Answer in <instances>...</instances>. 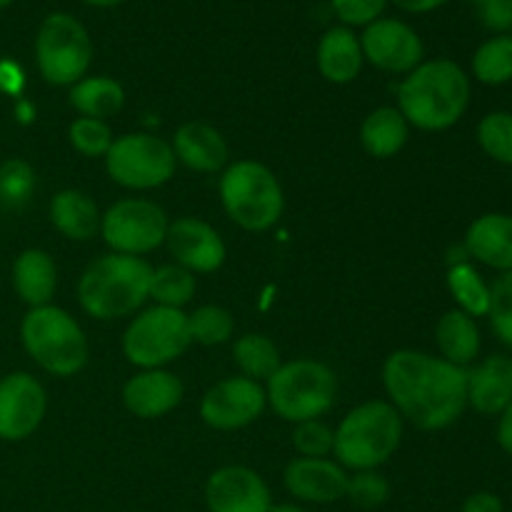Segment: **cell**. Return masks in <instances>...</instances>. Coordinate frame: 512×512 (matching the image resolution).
<instances>
[{
  "mask_svg": "<svg viewBox=\"0 0 512 512\" xmlns=\"http://www.w3.org/2000/svg\"><path fill=\"white\" fill-rule=\"evenodd\" d=\"M478 145L495 163L512 165V113L495 110L478 123Z\"/></svg>",
  "mask_w": 512,
  "mask_h": 512,
  "instance_id": "33",
  "label": "cell"
},
{
  "mask_svg": "<svg viewBox=\"0 0 512 512\" xmlns=\"http://www.w3.org/2000/svg\"><path fill=\"white\" fill-rule=\"evenodd\" d=\"M335 393L338 380L328 365L318 360H293L275 370L265 398L280 418L298 425L328 413L335 403Z\"/></svg>",
  "mask_w": 512,
  "mask_h": 512,
  "instance_id": "7",
  "label": "cell"
},
{
  "mask_svg": "<svg viewBox=\"0 0 512 512\" xmlns=\"http://www.w3.org/2000/svg\"><path fill=\"white\" fill-rule=\"evenodd\" d=\"M150 278L153 268L138 255H103L80 275V308L98 320L125 318L148 300Z\"/></svg>",
  "mask_w": 512,
  "mask_h": 512,
  "instance_id": "3",
  "label": "cell"
},
{
  "mask_svg": "<svg viewBox=\"0 0 512 512\" xmlns=\"http://www.w3.org/2000/svg\"><path fill=\"white\" fill-rule=\"evenodd\" d=\"M13 285L15 293L30 308L50 305V298L58 288V270H55L53 258L45 250L30 248L15 258L13 265Z\"/></svg>",
  "mask_w": 512,
  "mask_h": 512,
  "instance_id": "23",
  "label": "cell"
},
{
  "mask_svg": "<svg viewBox=\"0 0 512 512\" xmlns=\"http://www.w3.org/2000/svg\"><path fill=\"white\" fill-rule=\"evenodd\" d=\"M20 338L30 358L55 378H70L88 363V338L80 325L55 305L30 308L20 325Z\"/></svg>",
  "mask_w": 512,
  "mask_h": 512,
  "instance_id": "5",
  "label": "cell"
},
{
  "mask_svg": "<svg viewBox=\"0 0 512 512\" xmlns=\"http://www.w3.org/2000/svg\"><path fill=\"white\" fill-rule=\"evenodd\" d=\"M410 125L398 108H375L360 128V143L373 158H393L408 143Z\"/></svg>",
  "mask_w": 512,
  "mask_h": 512,
  "instance_id": "26",
  "label": "cell"
},
{
  "mask_svg": "<svg viewBox=\"0 0 512 512\" xmlns=\"http://www.w3.org/2000/svg\"><path fill=\"white\" fill-rule=\"evenodd\" d=\"M478 13L480 23L495 35L512 30V0H468Z\"/></svg>",
  "mask_w": 512,
  "mask_h": 512,
  "instance_id": "40",
  "label": "cell"
},
{
  "mask_svg": "<svg viewBox=\"0 0 512 512\" xmlns=\"http://www.w3.org/2000/svg\"><path fill=\"white\" fill-rule=\"evenodd\" d=\"M448 288L458 310L470 318H485L490 310V285L470 263H458L448 270Z\"/></svg>",
  "mask_w": 512,
  "mask_h": 512,
  "instance_id": "29",
  "label": "cell"
},
{
  "mask_svg": "<svg viewBox=\"0 0 512 512\" xmlns=\"http://www.w3.org/2000/svg\"><path fill=\"white\" fill-rule=\"evenodd\" d=\"M403 438V418L385 400L358 405L335 430L333 453L343 468L375 470L388 463Z\"/></svg>",
  "mask_w": 512,
  "mask_h": 512,
  "instance_id": "4",
  "label": "cell"
},
{
  "mask_svg": "<svg viewBox=\"0 0 512 512\" xmlns=\"http://www.w3.org/2000/svg\"><path fill=\"white\" fill-rule=\"evenodd\" d=\"M220 200L230 220L250 233L273 228L285 208L278 178L255 160H238L225 170L220 178Z\"/></svg>",
  "mask_w": 512,
  "mask_h": 512,
  "instance_id": "6",
  "label": "cell"
},
{
  "mask_svg": "<svg viewBox=\"0 0 512 512\" xmlns=\"http://www.w3.org/2000/svg\"><path fill=\"white\" fill-rule=\"evenodd\" d=\"M512 403V358L493 355L468 373V405L483 415H500Z\"/></svg>",
  "mask_w": 512,
  "mask_h": 512,
  "instance_id": "20",
  "label": "cell"
},
{
  "mask_svg": "<svg viewBox=\"0 0 512 512\" xmlns=\"http://www.w3.org/2000/svg\"><path fill=\"white\" fill-rule=\"evenodd\" d=\"M488 318L500 343L512 350V273H500L490 285Z\"/></svg>",
  "mask_w": 512,
  "mask_h": 512,
  "instance_id": "35",
  "label": "cell"
},
{
  "mask_svg": "<svg viewBox=\"0 0 512 512\" xmlns=\"http://www.w3.org/2000/svg\"><path fill=\"white\" fill-rule=\"evenodd\" d=\"M460 512H505L503 500L495 493H488V490H480V493H473L468 500H465L463 510Z\"/></svg>",
  "mask_w": 512,
  "mask_h": 512,
  "instance_id": "42",
  "label": "cell"
},
{
  "mask_svg": "<svg viewBox=\"0 0 512 512\" xmlns=\"http://www.w3.org/2000/svg\"><path fill=\"white\" fill-rule=\"evenodd\" d=\"M173 145L150 133H128L113 140L105 153V168L118 185L130 190H153L175 173Z\"/></svg>",
  "mask_w": 512,
  "mask_h": 512,
  "instance_id": "10",
  "label": "cell"
},
{
  "mask_svg": "<svg viewBox=\"0 0 512 512\" xmlns=\"http://www.w3.org/2000/svg\"><path fill=\"white\" fill-rule=\"evenodd\" d=\"M435 343H438L440 355L448 363L458 365V368H468L475 363V358L480 355V328L475 323V318H470L463 310H448L443 318L438 320V328H435Z\"/></svg>",
  "mask_w": 512,
  "mask_h": 512,
  "instance_id": "24",
  "label": "cell"
},
{
  "mask_svg": "<svg viewBox=\"0 0 512 512\" xmlns=\"http://www.w3.org/2000/svg\"><path fill=\"white\" fill-rule=\"evenodd\" d=\"M348 478L340 463L328 458H295L285 468V488L303 503L330 505L345 498Z\"/></svg>",
  "mask_w": 512,
  "mask_h": 512,
  "instance_id": "17",
  "label": "cell"
},
{
  "mask_svg": "<svg viewBox=\"0 0 512 512\" xmlns=\"http://www.w3.org/2000/svg\"><path fill=\"white\" fill-rule=\"evenodd\" d=\"M315 60H318L320 75L335 85L353 83L365 63L360 38L353 33V28H345V25L325 30Z\"/></svg>",
  "mask_w": 512,
  "mask_h": 512,
  "instance_id": "21",
  "label": "cell"
},
{
  "mask_svg": "<svg viewBox=\"0 0 512 512\" xmlns=\"http://www.w3.org/2000/svg\"><path fill=\"white\" fill-rule=\"evenodd\" d=\"M175 158L198 173H215L228 163V143L208 123H185L175 130Z\"/></svg>",
  "mask_w": 512,
  "mask_h": 512,
  "instance_id": "22",
  "label": "cell"
},
{
  "mask_svg": "<svg viewBox=\"0 0 512 512\" xmlns=\"http://www.w3.org/2000/svg\"><path fill=\"white\" fill-rule=\"evenodd\" d=\"M35 63L50 85H75L93 63L88 28L70 13H50L35 35Z\"/></svg>",
  "mask_w": 512,
  "mask_h": 512,
  "instance_id": "8",
  "label": "cell"
},
{
  "mask_svg": "<svg viewBox=\"0 0 512 512\" xmlns=\"http://www.w3.org/2000/svg\"><path fill=\"white\" fill-rule=\"evenodd\" d=\"M470 105V78L455 60H423L398 88V110L420 130H448Z\"/></svg>",
  "mask_w": 512,
  "mask_h": 512,
  "instance_id": "2",
  "label": "cell"
},
{
  "mask_svg": "<svg viewBox=\"0 0 512 512\" xmlns=\"http://www.w3.org/2000/svg\"><path fill=\"white\" fill-rule=\"evenodd\" d=\"M293 445L303 458H328L333 453L335 433L320 420H305L295 425Z\"/></svg>",
  "mask_w": 512,
  "mask_h": 512,
  "instance_id": "37",
  "label": "cell"
},
{
  "mask_svg": "<svg viewBox=\"0 0 512 512\" xmlns=\"http://www.w3.org/2000/svg\"><path fill=\"white\" fill-rule=\"evenodd\" d=\"M48 398L30 373H10L0 380V440L18 443L43 423Z\"/></svg>",
  "mask_w": 512,
  "mask_h": 512,
  "instance_id": "14",
  "label": "cell"
},
{
  "mask_svg": "<svg viewBox=\"0 0 512 512\" xmlns=\"http://www.w3.org/2000/svg\"><path fill=\"white\" fill-rule=\"evenodd\" d=\"M183 383L163 368L143 370L130 378L123 388V403L135 418L155 420L175 410L183 400Z\"/></svg>",
  "mask_w": 512,
  "mask_h": 512,
  "instance_id": "18",
  "label": "cell"
},
{
  "mask_svg": "<svg viewBox=\"0 0 512 512\" xmlns=\"http://www.w3.org/2000/svg\"><path fill=\"white\" fill-rule=\"evenodd\" d=\"M85 5H93V8H115V5L125 3V0H80Z\"/></svg>",
  "mask_w": 512,
  "mask_h": 512,
  "instance_id": "45",
  "label": "cell"
},
{
  "mask_svg": "<svg viewBox=\"0 0 512 512\" xmlns=\"http://www.w3.org/2000/svg\"><path fill=\"white\" fill-rule=\"evenodd\" d=\"M360 48L370 65L393 75L413 73L423 63L425 55L423 40L415 33V28L398 18H378L365 25L360 35Z\"/></svg>",
  "mask_w": 512,
  "mask_h": 512,
  "instance_id": "12",
  "label": "cell"
},
{
  "mask_svg": "<svg viewBox=\"0 0 512 512\" xmlns=\"http://www.w3.org/2000/svg\"><path fill=\"white\" fill-rule=\"evenodd\" d=\"M195 288H198L195 273H190L178 263L163 265V268L153 270L148 298H153L155 305H163V308L183 310V305L193 300Z\"/></svg>",
  "mask_w": 512,
  "mask_h": 512,
  "instance_id": "31",
  "label": "cell"
},
{
  "mask_svg": "<svg viewBox=\"0 0 512 512\" xmlns=\"http://www.w3.org/2000/svg\"><path fill=\"white\" fill-rule=\"evenodd\" d=\"M498 443L505 453L512 455V403L500 413L498 423Z\"/></svg>",
  "mask_w": 512,
  "mask_h": 512,
  "instance_id": "44",
  "label": "cell"
},
{
  "mask_svg": "<svg viewBox=\"0 0 512 512\" xmlns=\"http://www.w3.org/2000/svg\"><path fill=\"white\" fill-rule=\"evenodd\" d=\"M13 3H15V0H0V10L8 8V5H13Z\"/></svg>",
  "mask_w": 512,
  "mask_h": 512,
  "instance_id": "47",
  "label": "cell"
},
{
  "mask_svg": "<svg viewBox=\"0 0 512 512\" xmlns=\"http://www.w3.org/2000/svg\"><path fill=\"white\" fill-rule=\"evenodd\" d=\"M390 3H395V8L405 10V13L423 15V13H433V10L443 8L448 0H390Z\"/></svg>",
  "mask_w": 512,
  "mask_h": 512,
  "instance_id": "43",
  "label": "cell"
},
{
  "mask_svg": "<svg viewBox=\"0 0 512 512\" xmlns=\"http://www.w3.org/2000/svg\"><path fill=\"white\" fill-rule=\"evenodd\" d=\"M270 512H308L305 508H300V505H290V503H283V505H273Z\"/></svg>",
  "mask_w": 512,
  "mask_h": 512,
  "instance_id": "46",
  "label": "cell"
},
{
  "mask_svg": "<svg viewBox=\"0 0 512 512\" xmlns=\"http://www.w3.org/2000/svg\"><path fill=\"white\" fill-rule=\"evenodd\" d=\"M70 145L78 150L85 158H98V155H105L113 145V130L108 128L105 120L95 118H75L68 128Z\"/></svg>",
  "mask_w": 512,
  "mask_h": 512,
  "instance_id": "34",
  "label": "cell"
},
{
  "mask_svg": "<svg viewBox=\"0 0 512 512\" xmlns=\"http://www.w3.org/2000/svg\"><path fill=\"white\" fill-rule=\"evenodd\" d=\"M35 185V173L25 160H8V163L0 168V195L8 198L10 203H20L30 195Z\"/></svg>",
  "mask_w": 512,
  "mask_h": 512,
  "instance_id": "38",
  "label": "cell"
},
{
  "mask_svg": "<svg viewBox=\"0 0 512 512\" xmlns=\"http://www.w3.org/2000/svg\"><path fill=\"white\" fill-rule=\"evenodd\" d=\"M268 398L250 378H225L200 400V418L213 430H240L263 415Z\"/></svg>",
  "mask_w": 512,
  "mask_h": 512,
  "instance_id": "13",
  "label": "cell"
},
{
  "mask_svg": "<svg viewBox=\"0 0 512 512\" xmlns=\"http://www.w3.org/2000/svg\"><path fill=\"white\" fill-rule=\"evenodd\" d=\"M23 88V70L13 60H0V90L8 95H18Z\"/></svg>",
  "mask_w": 512,
  "mask_h": 512,
  "instance_id": "41",
  "label": "cell"
},
{
  "mask_svg": "<svg viewBox=\"0 0 512 512\" xmlns=\"http://www.w3.org/2000/svg\"><path fill=\"white\" fill-rule=\"evenodd\" d=\"M168 225V215L153 200L125 198L100 218V233L113 253L145 255L165 243Z\"/></svg>",
  "mask_w": 512,
  "mask_h": 512,
  "instance_id": "11",
  "label": "cell"
},
{
  "mask_svg": "<svg viewBox=\"0 0 512 512\" xmlns=\"http://www.w3.org/2000/svg\"><path fill=\"white\" fill-rule=\"evenodd\" d=\"M233 360L238 365V370L243 373V378L250 380H270L275 370L280 368V350L275 348V343L265 335L250 333L235 343L233 348Z\"/></svg>",
  "mask_w": 512,
  "mask_h": 512,
  "instance_id": "28",
  "label": "cell"
},
{
  "mask_svg": "<svg viewBox=\"0 0 512 512\" xmlns=\"http://www.w3.org/2000/svg\"><path fill=\"white\" fill-rule=\"evenodd\" d=\"M170 255L190 273H213L225 263V243L218 230L198 218H180L165 233Z\"/></svg>",
  "mask_w": 512,
  "mask_h": 512,
  "instance_id": "16",
  "label": "cell"
},
{
  "mask_svg": "<svg viewBox=\"0 0 512 512\" xmlns=\"http://www.w3.org/2000/svg\"><path fill=\"white\" fill-rule=\"evenodd\" d=\"M390 0H330L333 13L345 28H365L383 15Z\"/></svg>",
  "mask_w": 512,
  "mask_h": 512,
  "instance_id": "39",
  "label": "cell"
},
{
  "mask_svg": "<svg viewBox=\"0 0 512 512\" xmlns=\"http://www.w3.org/2000/svg\"><path fill=\"white\" fill-rule=\"evenodd\" d=\"M70 105H73L83 118L105 120L123 108L125 90L118 80L108 78V75L83 78L70 88Z\"/></svg>",
  "mask_w": 512,
  "mask_h": 512,
  "instance_id": "27",
  "label": "cell"
},
{
  "mask_svg": "<svg viewBox=\"0 0 512 512\" xmlns=\"http://www.w3.org/2000/svg\"><path fill=\"white\" fill-rule=\"evenodd\" d=\"M473 75L483 85H505L512 80V33L485 40L473 55Z\"/></svg>",
  "mask_w": 512,
  "mask_h": 512,
  "instance_id": "30",
  "label": "cell"
},
{
  "mask_svg": "<svg viewBox=\"0 0 512 512\" xmlns=\"http://www.w3.org/2000/svg\"><path fill=\"white\" fill-rule=\"evenodd\" d=\"M470 258L498 273H512V215L485 213L470 223L465 233Z\"/></svg>",
  "mask_w": 512,
  "mask_h": 512,
  "instance_id": "19",
  "label": "cell"
},
{
  "mask_svg": "<svg viewBox=\"0 0 512 512\" xmlns=\"http://www.w3.org/2000/svg\"><path fill=\"white\" fill-rule=\"evenodd\" d=\"M205 505L210 512H270L273 498L255 470L225 465L205 483Z\"/></svg>",
  "mask_w": 512,
  "mask_h": 512,
  "instance_id": "15",
  "label": "cell"
},
{
  "mask_svg": "<svg viewBox=\"0 0 512 512\" xmlns=\"http://www.w3.org/2000/svg\"><path fill=\"white\" fill-rule=\"evenodd\" d=\"M190 338L200 345H223L233 338L235 320L220 305H203L188 315Z\"/></svg>",
  "mask_w": 512,
  "mask_h": 512,
  "instance_id": "32",
  "label": "cell"
},
{
  "mask_svg": "<svg viewBox=\"0 0 512 512\" xmlns=\"http://www.w3.org/2000/svg\"><path fill=\"white\" fill-rule=\"evenodd\" d=\"M345 498H350V503L358 505V508L375 510L388 503L390 483L383 475L375 473V470H358V473L348 478Z\"/></svg>",
  "mask_w": 512,
  "mask_h": 512,
  "instance_id": "36",
  "label": "cell"
},
{
  "mask_svg": "<svg viewBox=\"0 0 512 512\" xmlns=\"http://www.w3.org/2000/svg\"><path fill=\"white\" fill-rule=\"evenodd\" d=\"M100 210L93 198H88L80 190H60L50 200V220L55 230L70 240H90L100 230Z\"/></svg>",
  "mask_w": 512,
  "mask_h": 512,
  "instance_id": "25",
  "label": "cell"
},
{
  "mask_svg": "<svg viewBox=\"0 0 512 512\" xmlns=\"http://www.w3.org/2000/svg\"><path fill=\"white\" fill-rule=\"evenodd\" d=\"M188 315L178 308H153L143 310L123 335V353L133 365L143 370L163 368L178 360L190 348Z\"/></svg>",
  "mask_w": 512,
  "mask_h": 512,
  "instance_id": "9",
  "label": "cell"
},
{
  "mask_svg": "<svg viewBox=\"0 0 512 512\" xmlns=\"http://www.w3.org/2000/svg\"><path fill=\"white\" fill-rule=\"evenodd\" d=\"M383 385L400 418L443 430L468 408V370L420 350H398L383 365Z\"/></svg>",
  "mask_w": 512,
  "mask_h": 512,
  "instance_id": "1",
  "label": "cell"
}]
</instances>
